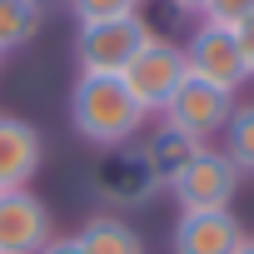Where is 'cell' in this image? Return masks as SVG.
<instances>
[{"label": "cell", "mask_w": 254, "mask_h": 254, "mask_svg": "<svg viewBox=\"0 0 254 254\" xmlns=\"http://www.w3.org/2000/svg\"><path fill=\"white\" fill-rule=\"evenodd\" d=\"M234 95L229 90H219V85H209V80H194V75H185V85L175 90V100L165 105V115L160 120H170L175 130H185V135H194V140H214V135H224V125H229V115H234Z\"/></svg>", "instance_id": "obj_6"}, {"label": "cell", "mask_w": 254, "mask_h": 254, "mask_svg": "<svg viewBox=\"0 0 254 254\" xmlns=\"http://www.w3.org/2000/svg\"><path fill=\"white\" fill-rule=\"evenodd\" d=\"M0 65H5V55H0Z\"/></svg>", "instance_id": "obj_21"}, {"label": "cell", "mask_w": 254, "mask_h": 254, "mask_svg": "<svg viewBox=\"0 0 254 254\" xmlns=\"http://www.w3.org/2000/svg\"><path fill=\"white\" fill-rule=\"evenodd\" d=\"M40 254H80V244H75V234H70V239H60V234H55V239H50Z\"/></svg>", "instance_id": "obj_18"}, {"label": "cell", "mask_w": 254, "mask_h": 254, "mask_svg": "<svg viewBox=\"0 0 254 254\" xmlns=\"http://www.w3.org/2000/svg\"><path fill=\"white\" fill-rule=\"evenodd\" d=\"M185 65H190V75L194 80H209V85H219V90H229V95H239L244 85H249V65H244V55H239V40H234V30H219V25H194L190 30V40H185Z\"/></svg>", "instance_id": "obj_5"}, {"label": "cell", "mask_w": 254, "mask_h": 254, "mask_svg": "<svg viewBox=\"0 0 254 254\" xmlns=\"http://www.w3.org/2000/svg\"><path fill=\"white\" fill-rule=\"evenodd\" d=\"M239 180H244V175L234 170V160H229L224 150L204 145V150L175 175L170 194H175L180 209H229V199L239 194Z\"/></svg>", "instance_id": "obj_4"}, {"label": "cell", "mask_w": 254, "mask_h": 254, "mask_svg": "<svg viewBox=\"0 0 254 254\" xmlns=\"http://www.w3.org/2000/svg\"><path fill=\"white\" fill-rule=\"evenodd\" d=\"M199 150H204V140H194V135L175 130L170 120H160L155 130L145 135V145H140V155L150 160V170H155V180H160V190H170V185H175V175H180Z\"/></svg>", "instance_id": "obj_11"}, {"label": "cell", "mask_w": 254, "mask_h": 254, "mask_svg": "<svg viewBox=\"0 0 254 254\" xmlns=\"http://www.w3.org/2000/svg\"><path fill=\"white\" fill-rule=\"evenodd\" d=\"M95 190L110 199V204H125V209H140L160 194V180L150 170V160L140 155V145H120V150H105V160L95 165Z\"/></svg>", "instance_id": "obj_8"}, {"label": "cell", "mask_w": 254, "mask_h": 254, "mask_svg": "<svg viewBox=\"0 0 254 254\" xmlns=\"http://www.w3.org/2000/svg\"><path fill=\"white\" fill-rule=\"evenodd\" d=\"M55 239V219L35 190L0 194V254H40Z\"/></svg>", "instance_id": "obj_9"}, {"label": "cell", "mask_w": 254, "mask_h": 254, "mask_svg": "<svg viewBox=\"0 0 254 254\" xmlns=\"http://www.w3.org/2000/svg\"><path fill=\"white\" fill-rule=\"evenodd\" d=\"M239 175H254V105H234L229 125H224V145H219Z\"/></svg>", "instance_id": "obj_14"}, {"label": "cell", "mask_w": 254, "mask_h": 254, "mask_svg": "<svg viewBox=\"0 0 254 254\" xmlns=\"http://www.w3.org/2000/svg\"><path fill=\"white\" fill-rule=\"evenodd\" d=\"M244 239H249V229L239 224L234 209H180V219L170 229L175 254H239Z\"/></svg>", "instance_id": "obj_7"}, {"label": "cell", "mask_w": 254, "mask_h": 254, "mask_svg": "<svg viewBox=\"0 0 254 254\" xmlns=\"http://www.w3.org/2000/svg\"><path fill=\"white\" fill-rule=\"evenodd\" d=\"M185 75H190V65H185V45H175V40H165V35H150L145 50L125 65L120 80L130 85V95L140 100L145 115H165V105L175 100V90L185 85Z\"/></svg>", "instance_id": "obj_3"}, {"label": "cell", "mask_w": 254, "mask_h": 254, "mask_svg": "<svg viewBox=\"0 0 254 254\" xmlns=\"http://www.w3.org/2000/svg\"><path fill=\"white\" fill-rule=\"evenodd\" d=\"M65 5L80 25H95V20H115V15L140 10V0H65Z\"/></svg>", "instance_id": "obj_16"}, {"label": "cell", "mask_w": 254, "mask_h": 254, "mask_svg": "<svg viewBox=\"0 0 254 254\" xmlns=\"http://www.w3.org/2000/svg\"><path fill=\"white\" fill-rule=\"evenodd\" d=\"M234 40H239V55H244V65H249V80H254V15L234 30Z\"/></svg>", "instance_id": "obj_17"}, {"label": "cell", "mask_w": 254, "mask_h": 254, "mask_svg": "<svg viewBox=\"0 0 254 254\" xmlns=\"http://www.w3.org/2000/svg\"><path fill=\"white\" fill-rule=\"evenodd\" d=\"M145 110L140 100L130 95V85H125L120 75H90L80 70L75 90H70V125H75V135L100 145V150H120V145H130L140 130H145Z\"/></svg>", "instance_id": "obj_1"}, {"label": "cell", "mask_w": 254, "mask_h": 254, "mask_svg": "<svg viewBox=\"0 0 254 254\" xmlns=\"http://www.w3.org/2000/svg\"><path fill=\"white\" fill-rule=\"evenodd\" d=\"M239 254H254V239H244V244H239Z\"/></svg>", "instance_id": "obj_20"}, {"label": "cell", "mask_w": 254, "mask_h": 254, "mask_svg": "<svg viewBox=\"0 0 254 254\" xmlns=\"http://www.w3.org/2000/svg\"><path fill=\"white\" fill-rule=\"evenodd\" d=\"M40 5H45V0H40Z\"/></svg>", "instance_id": "obj_22"}, {"label": "cell", "mask_w": 254, "mask_h": 254, "mask_svg": "<svg viewBox=\"0 0 254 254\" xmlns=\"http://www.w3.org/2000/svg\"><path fill=\"white\" fill-rule=\"evenodd\" d=\"M45 25V5L40 0H0V55H10L20 45H30Z\"/></svg>", "instance_id": "obj_13"}, {"label": "cell", "mask_w": 254, "mask_h": 254, "mask_svg": "<svg viewBox=\"0 0 254 254\" xmlns=\"http://www.w3.org/2000/svg\"><path fill=\"white\" fill-rule=\"evenodd\" d=\"M45 165V140L30 120L0 110V194L10 190H30V180Z\"/></svg>", "instance_id": "obj_10"}, {"label": "cell", "mask_w": 254, "mask_h": 254, "mask_svg": "<svg viewBox=\"0 0 254 254\" xmlns=\"http://www.w3.org/2000/svg\"><path fill=\"white\" fill-rule=\"evenodd\" d=\"M80 254H145V234L135 224H125L120 214H95L75 234Z\"/></svg>", "instance_id": "obj_12"}, {"label": "cell", "mask_w": 254, "mask_h": 254, "mask_svg": "<svg viewBox=\"0 0 254 254\" xmlns=\"http://www.w3.org/2000/svg\"><path fill=\"white\" fill-rule=\"evenodd\" d=\"M150 35L155 30L145 25L140 10L115 15V20H95V25H80L75 30V60L90 75H125V65L145 50Z\"/></svg>", "instance_id": "obj_2"}, {"label": "cell", "mask_w": 254, "mask_h": 254, "mask_svg": "<svg viewBox=\"0 0 254 254\" xmlns=\"http://www.w3.org/2000/svg\"><path fill=\"white\" fill-rule=\"evenodd\" d=\"M170 10H180V15H194L199 20V10H204V0H165Z\"/></svg>", "instance_id": "obj_19"}, {"label": "cell", "mask_w": 254, "mask_h": 254, "mask_svg": "<svg viewBox=\"0 0 254 254\" xmlns=\"http://www.w3.org/2000/svg\"><path fill=\"white\" fill-rule=\"evenodd\" d=\"M249 15H254V0H204V10H199V20L219 30H239Z\"/></svg>", "instance_id": "obj_15"}]
</instances>
